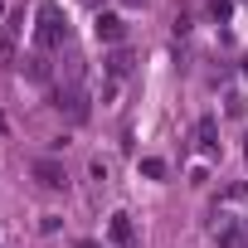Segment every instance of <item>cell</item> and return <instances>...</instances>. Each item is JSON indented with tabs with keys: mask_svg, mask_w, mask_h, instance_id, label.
Instances as JSON below:
<instances>
[{
	"mask_svg": "<svg viewBox=\"0 0 248 248\" xmlns=\"http://www.w3.org/2000/svg\"><path fill=\"white\" fill-rule=\"evenodd\" d=\"M141 170H146L151 180H161V175H166V161H156V156H146V161H141Z\"/></svg>",
	"mask_w": 248,
	"mask_h": 248,
	"instance_id": "obj_11",
	"label": "cell"
},
{
	"mask_svg": "<svg viewBox=\"0 0 248 248\" xmlns=\"http://www.w3.org/2000/svg\"><path fill=\"white\" fill-rule=\"evenodd\" d=\"M63 39H68V20L59 15L54 0H44V5H39V49L49 54V49H59Z\"/></svg>",
	"mask_w": 248,
	"mask_h": 248,
	"instance_id": "obj_1",
	"label": "cell"
},
{
	"mask_svg": "<svg viewBox=\"0 0 248 248\" xmlns=\"http://www.w3.org/2000/svg\"><path fill=\"white\" fill-rule=\"evenodd\" d=\"M97 39L102 44H122V34H127V25H122V15H97Z\"/></svg>",
	"mask_w": 248,
	"mask_h": 248,
	"instance_id": "obj_7",
	"label": "cell"
},
{
	"mask_svg": "<svg viewBox=\"0 0 248 248\" xmlns=\"http://www.w3.org/2000/svg\"><path fill=\"white\" fill-rule=\"evenodd\" d=\"M132 68H137V54H132V49H122V44H117V49H112V54L102 59V73H107L112 83H122V78H132Z\"/></svg>",
	"mask_w": 248,
	"mask_h": 248,
	"instance_id": "obj_3",
	"label": "cell"
},
{
	"mask_svg": "<svg viewBox=\"0 0 248 248\" xmlns=\"http://www.w3.org/2000/svg\"><path fill=\"white\" fill-rule=\"evenodd\" d=\"M93 5H97V0H93Z\"/></svg>",
	"mask_w": 248,
	"mask_h": 248,
	"instance_id": "obj_15",
	"label": "cell"
},
{
	"mask_svg": "<svg viewBox=\"0 0 248 248\" xmlns=\"http://www.w3.org/2000/svg\"><path fill=\"white\" fill-rule=\"evenodd\" d=\"M34 180H39L44 190H68V170H63L59 161H49V156L34 161Z\"/></svg>",
	"mask_w": 248,
	"mask_h": 248,
	"instance_id": "obj_4",
	"label": "cell"
},
{
	"mask_svg": "<svg viewBox=\"0 0 248 248\" xmlns=\"http://www.w3.org/2000/svg\"><path fill=\"white\" fill-rule=\"evenodd\" d=\"M25 73L44 83V78H49V54H44V49H39V54H30V59H25Z\"/></svg>",
	"mask_w": 248,
	"mask_h": 248,
	"instance_id": "obj_9",
	"label": "cell"
},
{
	"mask_svg": "<svg viewBox=\"0 0 248 248\" xmlns=\"http://www.w3.org/2000/svg\"><path fill=\"white\" fill-rule=\"evenodd\" d=\"M107 233H112V243H117V248H137V229H132V214H112Z\"/></svg>",
	"mask_w": 248,
	"mask_h": 248,
	"instance_id": "obj_5",
	"label": "cell"
},
{
	"mask_svg": "<svg viewBox=\"0 0 248 248\" xmlns=\"http://www.w3.org/2000/svg\"><path fill=\"white\" fill-rule=\"evenodd\" d=\"M219 248H248V233L233 224H219Z\"/></svg>",
	"mask_w": 248,
	"mask_h": 248,
	"instance_id": "obj_8",
	"label": "cell"
},
{
	"mask_svg": "<svg viewBox=\"0 0 248 248\" xmlns=\"http://www.w3.org/2000/svg\"><path fill=\"white\" fill-rule=\"evenodd\" d=\"M195 141H200V151H204V156H219V127H214V117H200Z\"/></svg>",
	"mask_w": 248,
	"mask_h": 248,
	"instance_id": "obj_6",
	"label": "cell"
},
{
	"mask_svg": "<svg viewBox=\"0 0 248 248\" xmlns=\"http://www.w3.org/2000/svg\"><path fill=\"white\" fill-rule=\"evenodd\" d=\"M0 63H15V34H0Z\"/></svg>",
	"mask_w": 248,
	"mask_h": 248,
	"instance_id": "obj_10",
	"label": "cell"
},
{
	"mask_svg": "<svg viewBox=\"0 0 248 248\" xmlns=\"http://www.w3.org/2000/svg\"><path fill=\"white\" fill-rule=\"evenodd\" d=\"M224 200H229V204H248V185H238V190H224Z\"/></svg>",
	"mask_w": 248,
	"mask_h": 248,
	"instance_id": "obj_12",
	"label": "cell"
},
{
	"mask_svg": "<svg viewBox=\"0 0 248 248\" xmlns=\"http://www.w3.org/2000/svg\"><path fill=\"white\" fill-rule=\"evenodd\" d=\"M73 248H97V243H93V238H78V243H73Z\"/></svg>",
	"mask_w": 248,
	"mask_h": 248,
	"instance_id": "obj_13",
	"label": "cell"
},
{
	"mask_svg": "<svg viewBox=\"0 0 248 248\" xmlns=\"http://www.w3.org/2000/svg\"><path fill=\"white\" fill-rule=\"evenodd\" d=\"M54 102H59V107H63V112L73 117V122H88V112H93V107H88V93H83L78 83L59 88V93H54Z\"/></svg>",
	"mask_w": 248,
	"mask_h": 248,
	"instance_id": "obj_2",
	"label": "cell"
},
{
	"mask_svg": "<svg viewBox=\"0 0 248 248\" xmlns=\"http://www.w3.org/2000/svg\"><path fill=\"white\" fill-rule=\"evenodd\" d=\"M122 5H146V0H122Z\"/></svg>",
	"mask_w": 248,
	"mask_h": 248,
	"instance_id": "obj_14",
	"label": "cell"
}]
</instances>
